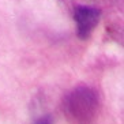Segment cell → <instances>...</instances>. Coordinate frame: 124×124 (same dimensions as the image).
I'll use <instances>...</instances> for the list:
<instances>
[{
    "label": "cell",
    "mask_w": 124,
    "mask_h": 124,
    "mask_svg": "<svg viewBox=\"0 0 124 124\" xmlns=\"http://www.w3.org/2000/svg\"><path fill=\"white\" fill-rule=\"evenodd\" d=\"M101 11L90 6H78L75 10V21L78 26V36L80 38H86L94 30L100 21Z\"/></svg>",
    "instance_id": "cell-1"
},
{
    "label": "cell",
    "mask_w": 124,
    "mask_h": 124,
    "mask_svg": "<svg viewBox=\"0 0 124 124\" xmlns=\"http://www.w3.org/2000/svg\"><path fill=\"white\" fill-rule=\"evenodd\" d=\"M37 124H51V123H49V120H48V119H41V120L38 121Z\"/></svg>",
    "instance_id": "cell-2"
}]
</instances>
